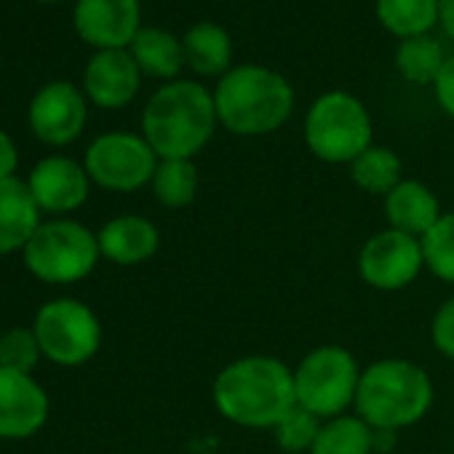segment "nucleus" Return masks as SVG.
Listing matches in <instances>:
<instances>
[{"label":"nucleus","instance_id":"obj_1","mask_svg":"<svg viewBox=\"0 0 454 454\" xmlns=\"http://www.w3.org/2000/svg\"><path fill=\"white\" fill-rule=\"evenodd\" d=\"M214 409L239 427L273 430L294 406V369L265 353L224 364L211 385Z\"/></svg>","mask_w":454,"mask_h":454},{"label":"nucleus","instance_id":"obj_2","mask_svg":"<svg viewBox=\"0 0 454 454\" xmlns=\"http://www.w3.org/2000/svg\"><path fill=\"white\" fill-rule=\"evenodd\" d=\"M219 126L214 91L198 81L163 83L142 110V137L160 160H192Z\"/></svg>","mask_w":454,"mask_h":454},{"label":"nucleus","instance_id":"obj_3","mask_svg":"<svg viewBox=\"0 0 454 454\" xmlns=\"http://www.w3.org/2000/svg\"><path fill=\"white\" fill-rule=\"evenodd\" d=\"M294 89L273 67L239 65L224 73L214 89L219 126L236 137L276 134L294 113Z\"/></svg>","mask_w":454,"mask_h":454},{"label":"nucleus","instance_id":"obj_4","mask_svg":"<svg viewBox=\"0 0 454 454\" xmlns=\"http://www.w3.org/2000/svg\"><path fill=\"white\" fill-rule=\"evenodd\" d=\"M430 374L409 358H377L361 372L353 411L374 430L401 433L433 409Z\"/></svg>","mask_w":454,"mask_h":454},{"label":"nucleus","instance_id":"obj_5","mask_svg":"<svg viewBox=\"0 0 454 454\" xmlns=\"http://www.w3.org/2000/svg\"><path fill=\"white\" fill-rule=\"evenodd\" d=\"M302 134L313 158L332 166H350L374 145V123L366 105L342 89L313 99L305 113Z\"/></svg>","mask_w":454,"mask_h":454},{"label":"nucleus","instance_id":"obj_6","mask_svg":"<svg viewBox=\"0 0 454 454\" xmlns=\"http://www.w3.org/2000/svg\"><path fill=\"white\" fill-rule=\"evenodd\" d=\"M294 369L297 406L308 409L318 419H332L348 414L356 406V393L361 382L358 358L342 345H318L308 350Z\"/></svg>","mask_w":454,"mask_h":454},{"label":"nucleus","instance_id":"obj_7","mask_svg":"<svg viewBox=\"0 0 454 454\" xmlns=\"http://www.w3.org/2000/svg\"><path fill=\"white\" fill-rule=\"evenodd\" d=\"M99 239L86 224L54 219L41 224L25 247V265L46 284L83 281L99 262Z\"/></svg>","mask_w":454,"mask_h":454},{"label":"nucleus","instance_id":"obj_8","mask_svg":"<svg viewBox=\"0 0 454 454\" xmlns=\"http://www.w3.org/2000/svg\"><path fill=\"white\" fill-rule=\"evenodd\" d=\"M35 337L49 361L59 366H81L91 361L102 345L97 313L78 300L46 302L35 316Z\"/></svg>","mask_w":454,"mask_h":454},{"label":"nucleus","instance_id":"obj_9","mask_svg":"<svg viewBox=\"0 0 454 454\" xmlns=\"http://www.w3.org/2000/svg\"><path fill=\"white\" fill-rule=\"evenodd\" d=\"M158 155L142 134L110 131L97 137L86 150V171L91 182L113 192H134L153 182Z\"/></svg>","mask_w":454,"mask_h":454},{"label":"nucleus","instance_id":"obj_10","mask_svg":"<svg viewBox=\"0 0 454 454\" xmlns=\"http://www.w3.org/2000/svg\"><path fill=\"white\" fill-rule=\"evenodd\" d=\"M358 278L374 292H401L425 270L422 241L393 227H382L364 241L356 257Z\"/></svg>","mask_w":454,"mask_h":454},{"label":"nucleus","instance_id":"obj_11","mask_svg":"<svg viewBox=\"0 0 454 454\" xmlns=\"http://www.w3.org/2000/svg\"><path fill=\"white\" fill-rule=\"evenodd\" d=\"M89 110L86 97L70 81H54L43 86L30 105V126L46 145H70L81 137Z\"/></svg>","mask_w":454,"mask_h":454},{"label":"nucleus","instance_id":"obj_12","mask_svg":"<svg viewBox=\"0 0 454 454\" xmlns=\"http://www.w3.org/2000/svg\"><path fill=\"white\" fill-rule=\"evenodd\" d=\"M75 30L97 51L129 49L142 30L139 0H78Z\"/></svg>","mask_w":454,"mask_h":454},{"label":"nucleus","instance_id":"obj_13","mask_svg":"<svg viewBox=\"0 0 454 454\" xmlns=\"http://www.w3.org/2000/svg\"><path fill=\"white\" fill-rule=\"evenodd\" d=\"M142 86V70L129 49L97 51L83 73L86 97L102 110H121L134 102Z\"/></svg>","mask_w":454,"mask_h":454},{"label":"nucleus","instance_id":"obj_14","mask_svg":"<svg viewBox=\"0 0 454 454\" xmlns=\"http://www.w3.org/2000/svg\"><path fill=\"white\" fill-rule=\"evenodd\" d=\"M49 419V395L22 372L0 366V438H27Z\"/></svg>","mask_w":454,"mask_h":454},{"label":"nucleus","instance_id":"obj_15","mask_svg":"<svg viewBox=\"0 0 454 454\" xmlns=\"http://www.w3.org/2000/svg\"><path fill=\"white\" fill-rule=\"evenodd\" d=\"M27 187L38 208H46L51 214H67L86 203L91 190V176L86 166H81L78 160L54 155V158H43L33 168Z\"/></svg>","mask_w":454,"mask_h":454},{"label":"nucleus","instance_id":"obj_16","mask_svg":"<svg viewBox=\"0 0 454 454\" xmlns=\"http://www.w3.org/2000/svg\"><path fill=\"white\" fill-rule=\"evenodd\" d=\"M99 252L121 268H134L153 260L160 249L158 227L139 214H121L99 231Z\"/></svg>","mask_w":454,"mask_h":454},{"label":"nucleus","instance_id":"obj_17","mask_svg":"<svg viewBox=\"0 0 454 454\" xmlns=\"http://www.w3.org/2000/svg\"><path fill=\"white\" fill-rule=\"evenodd\" d=\"M382 211L387 222L385 227H393V231L414 239H422L443 214L438 195L419 179L398 182L382 198Z\"/></svg>","mask_w":454,"mask_h":454},{"label":"nucleus","instance_id":"obj_18","mask_svg":"<svg viewBox=\"0 0 454 454\" xmlns=\"http://www.w3.org/2000/svg\"><path fill=\"white\" fill-rule=\"evenodd\" d=\"M38 203L27 182L12 176L0 182V254L25 249L41 227Z\"/></svg>","mask_w":454,"mask_h":454},{"label":"nucleus","instance_id":"obj_19","mask_svg":"<svg viewBox=\"0 0 454 454\" xmlns=\"http://www.w3.org/2000/svg\"><path fill=\"white\" fill-rule=\"evenodd\" d=\"M184 62L195 75L203 78H222L233 70V38L216 22H198L192 25L184 38Z\"/></svg>","mask_w":454,"mask_h":454},{"label":"nucleus","instance_id":"obj_20","mask_svg":"<svg viewBox=\"0 0 454 454\" xmlns=\"http://www.w3.org/2000/svg\"><path fill=\"white\" fill-rule=\"evenodd\" d=\"M134 62L139 65L142 75H153L160 81H176L184 62V46L163 27H142L129 46Z\"/></svg>","mask_w":454,"mask_h":454},{"label":"nucleus","instance_id":"obj_21","mask_svg":"<svg viewBox=\"0 0 454 454\" xmlns=\"http://www.w3.org/2000/svg\"><path fill=\"white\" fill-rule=\"evenodd\" d=\"M350 179L353 184L366 192V195H380L385 198L398 182H403V160L395 150L385 145H372L364 150L350 166Z\"/></svg>","mask_w":454,"mask_h":454},{"label":"nucleus","instance_id":"obj_22","mask_svg":"<svg viewBox=\"0 0 454 454\" xmlns=\"http://www.w3.org/2000/svg\"><path fill=\"white\" fill-rule=\"evenodd\" d=\"M380 25L398 41L430 35L438 25V0H377Z\"/></svg>","mask_w":454,"mask_h":454},{"label":"nucleus","instance_id":"obj_23","mask_svg":"<svg viewBox=\"0 0 454 454\" xmlns=\"http://www.w3.org/2000/svg\"><path fill=\"white\" fill-rule=\"evenodd\" d=\"M310 454H374V427L356 411L324 419Z\"/></svg>","mask_w":454,"mask_h":454},{"label":"nucleus","instance_id":"obj_24","mask_svg":"<svg viewBox=\"0 0 454 454\" xmlns=\"http://www.w3.org/2000/svg\"><path fill=\"white\" fill-rule=\"evenodd\" d=\"M443 46L433 35L406 38L395 49V70L411 86H433L446 65Z\"/></svg>","mask_w":454,"mask_h":454},{"label":"nucleus","instance_id":"obj_25","mask_svg":"<svg viewBox=\"0 0 454 454\" xmlns=\"http://www.w3.org/2000/svg\"><path fill=\"white\" fill-rule=\"evenodd\" d=\"M198 168L192 160H158V168L153 174V195L166 208H184L198 195Z\"/></svg>","mask_w":454,"mask_h":454},{"label":"nucleus","instance_id":"obj_26","mask_svg":"<svg viewBox=\"0 0 454 454\" xmlns=\"http://www.w3.org/2000/svg\"><path fill=\"white\" fill-rule=\"evenodd\" d=\"M425 254V270L433 278L454 289V211H443L441 219L419 239Z\"/></svg>","mask_w":454,"mask_h":454},{"label":"nucleus","instance_id":"obj_27","mask_svg":"<svg viewBox=\"0 0 454 454\" xmlns=\"http://www.w3.org/2000/svg\"><path fill=\"white\" fill-rule=\"evenodd\" d=\"M321 425H324V419H318L316 414H310L302 406H294L270 433L286 454H310Z\"/></svg>","mask_w":454,"mask_h":454},{"label":"nucleus","instance_id":"obj_28","mask_svg":"<svg viewBox=\"0 0 454 454\" xmlns=\"http://www.w3.org/2000/svg\"><path fill=\"white\" fill-rule=\"evenodd\" d=\"M43 356L41 342L33 329H12L0 337V366L30 374Z\"/></svg>","mask_w":454,"mask_h":454},{"label":"nucleus","instance_id":"obj_29","mask_svg":"<svg viewBox=\"0 0 454 454\" xmlns=\"http://www.w3.org/2000/svg\"><path fill=\"white\" fill-rule=\"evenodd\" d=\"M430 342L443 358L454 361V294L438 305L430 321Z\"/></svg>","mask_w":454,"mask_h":454},{"label":"nucleus","instance_id":"obj_30","mask_svg":"<svg viewBox=\"0 0 454 454\" xmlns=\"http://www.w3.org/2000/svg\"><path fill=\"white\" fill-rule=\"evenodd\" d=\"M433 94H435L438 107L454 121V54L446 59V65H443L438 81L433 83Z\"/></svg>","mask_w":454,"mask_h":454},{"label":"nucleus","instance_id":"obj_31","mask_svg":"<svg viewBox=\"0 0 454 454\" xmlns=\"http://www.w3.org/2000/svg\"><path fill=\"white\" fill-rule=\"evenodd\" d=\"M17 163H20V155H17L14 139H12L6 131H0V182L14 176Z\"/></svg>","mask_w":454,"mask_h":454},{"label":"nucleus","instance_id":"obj_32","mask_svg":"<svg viewBox=\"0 0 454 454\" xmlns=\"http://www.w3.org/2000/svg\"><path fill=\"white\" fill-rule=\"evenodd\" d=\"M438 25L454 41V0H438Z\"/></svg>","mask_w":454,"mask_h":454},{"label":"nucleus","instance_id":"obj_33","mask_svg":"<svg viewBox=\"0 0 454 454\" xmlns=\"http://www.w3.org/2000/svg\"><path fill=\"white\" fill-rule=\"evenodd\" d=\"M398 443V433L393 430H374V454H390Z\"/></svg>","mask_w":454,"mask_h":454},{"label":"nucleus","instance_id":"obj_34","mask_svg":"<svg viewBox=\"0 0 454 454\" xmlns=\"http://www.w3.org/2000/svg\"><path fill=\"white\" fill-rule=\"evenodd\" d=\"M38 4H59V0H38Z\"/></svg>","mask_w":454,"mask_h":454},{"label":"nucleus","instance_id":"obj_35","mask_svg":"<svg viewBox=\"0 0 454 454\" xmlns=\"http://www.w3.org/2000/svg\"><path fill=\"white\" fill-rule=\"evenodd\" d=\"M0 337H4V334H0Z\"/></svg>","mask_w":454,"mask_h":454},{"label":"nucleus","instance_id":"obj_36","mask_svg":"<svg viewBox=\"0 0 454 454\" xmlns=\"http://www.w3.org/2000/svg\"><path fill=\"white\" fill-rule=\"evenodd\" d=\"M451 454H454V451H451Z\"/></svg>","mask_w":454,"mask_h":454}]
</instances>
